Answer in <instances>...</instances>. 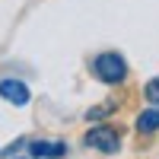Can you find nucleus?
Instances as JSON below:
<instances>
[{
  "label": "nucleus",
  "instance_id": "obj_8",
  "mask_svg": "<svg viewBox=\"0 0 159 159\" xmlns=\"http://www.w3.org/2000/svg\"><path fill=\"white\" fill-rule=\"evenodd\" d=\"M10 159H32V156H10Z\"/></svg>",
  "mask_w": 159,
  "mask_h": 159
},
{
  "label": "nucleus",
  "instance_id": "obj_1",
  "mask_svg": "<svg viewBox=\"0 0 159 159\" xmlns=\"http://www.w3.org/2000/svg\"><path fill=\"white\" fill-rule=\"evenodd\" d=\"M89 73L99 80L102 86H124L130 76V64L121 51H99L89 61Z\"/></svg>",
  "mask_w": 159,
  "mask_h": 159
},
{
  "label": "nucleus",
  "instance_id": "obj_6",
  "mask_svg": "<svg viewBox=\"0 0 159 159\" xmlns=\"http://www.w3.org/2000/svg\"><path fill=\"white\" fill-rule=\"evenodd\" d=\"M115 108H118L115 102H102V105H92V108L86 111V121H89V124H96V121H105V118H108Z\"/></svg>",
  "mask_w": 159,
  "mask_h": 159
},
{
  "label": "nucleus",
  "instance_id": "obj_3",
  "mask_svg": "<svg viewBox=\"0 0 159 159\" xmlns=\"http://www.w3.org/2000/svg\"><path fill=\"white\" fill-rule=\"evenodd\" d=\"M0 99L16 105V108H22V105L32 102V89H29V83L22 76H0Z\"/></svg>",
  "mask_w": 159,
  "mask_h": 159
},
{
  "label": "nucleus",
  "instance_id": "obj_7",
  "mask_svg": "<svg viewBox=\"0 0 159 159\" xmlns=\"http://www.w3.org/2000/svg\"><path fill=\"white\" fill-rule=\"evenodd\" d=\"M143 99H147V105H159V76L143 83Z\"/></svg>",
  "mask_w": 159,
  "mask_h": 159
},
{
  "label": "nucleus",
  "instance_id": "obj_4",
  "mask_svg": "<svg viewBox=\"0 0 159 159\" xmlns=\"http://www.w3.org/2000/svg\"><path fill=\"white\" fill-rule=\"evenodd\" d=\"M25 150H29V156L32 159H64V156H67L70 153V147H67V143H64V140H29V143H25Z\"/></svg>",
  "mask_w": 159,
  "mask_h": 159
},
{
  "label": "nucleus",
  "instance_id": "obj_2",
  "mask_svg": "<svg viewBox=\"0 0 159 159\" xmlns=\"http://www.w3.org/2000/svg\"><path fill=\"white\" fill-rule=\"evenodd\" d=\"M83 143H86L89 150H96L99 156H118L121 147H124V137H121V127L105 124V121H96V124L86 130Z\"/></svg>",
  "mask_w": 159,
  "mask_h": 159
},
{
  "label": "nucleus",
  "instance_id": "obj_5",
  "mask_svg": "<svg viewBox=\"0 0 159 159\" xmlns=\"http://www.w3.org/2000/svg\"><path fill=\"white\" fill-rule=\"evenodd\" d=\"M134 130L140 137H153L159 134V105H147L137 118H134Z\"/></svg>",
  "mask_w": 159,
  "mask_h": 159
}]
</instances>
